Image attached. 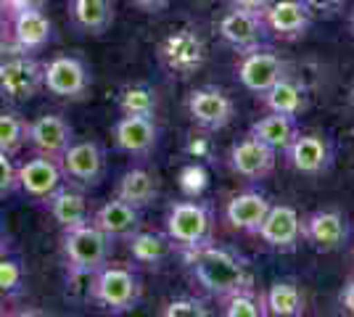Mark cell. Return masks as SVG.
Returning <instances> with one entry per match:
<instances>
[{
	"instance_id": "cell-43",
	"label": "cell",
	"mask_w": 354,
	"mask_h": 317,
	"mask_svg": "<svg viewBox=\"0 0 354 317\" xmlns=\"http://www.w3.org/2000/svg\"><path fill=\"white\" fill-rule=\"evenodd\" d=\"M8 251V233H6V225H3V220H0V257Z\"/></svg>"
},
{
	"instance_id": "cell-33",
	"label": "cell",
	"mask_w": 354,
	"mask_h": 317,
	"mask_svg": "<svg viewBox=\"0 0 354 317\" xmlns=\"http://www.w3.org/2000/svg\"><path fill=\"white\" fill-rule=\"evenodd\" d=\"M177 188L185 198H201L209 188V169L204 162H191L177 172Z\"/></svg>"
},
{
	"instance_id": "cell-20",
	"label": "cell",
	"mask_w": 354,
	"mask_h": 317,
	"mask_svg": "<svg viewBox=\"0 0 354 317\" xmlns=\"http://www.w3.org/2000/svg\"><path fill=\"white\" fill-rule=\"evenodd\" d=\"M262 16L270 35L281 40H299L312 27V11L301 0H272Z\"/></svg>"
},
{
	"instance_id": "cell-5",
	"label": "cell",
	"mask_w": 354,
	"mask_h": 317,
	"mask_svg": "<svg viewBox=\"0 0 354 317\" xmlns=\"http://www.w3.org/2000/svg\"><path fill=\"white\" fill-rule=\"evenodd\" d=\"M93 88V75L90 66L80 56L61 53L43 64V90L66 104L85 101Z\"/></svg>"
},
{
	"instance_id": "cell-31",
	"label": "cell",
	"mask_w": 354,
	"mask_h": 317,
	"mask_svg": "<svg viewBox=\"0 0 354 317\" xmlns=\"http://www.w3.org/2000/svg\"><path fill=\"white\" fill-rule=\"evenodd\" d=\"M220 304H222V315H227V317H265L267 315L265 296L254 286L238 288L233 294L222 296Z\"/></svg>"
},
{
	"instance_id": "cell-14",
	"label": "cell",
	"mask_w": 354,
	"mask_h": 317,
	"mask_svg": "<svg viewBox=\"0 0 354 317\" xmlns=\"http://www.w3.org/2000/svg\"><path fill=\"white\" fill-rule=\"evenodd\" d=\"M301 241L315 251H341L349 241V222L339 209H317L301 220Z\"/></svg>"
},
{
	"instance_id": "cell-22",
	"label": "cell",
	"mask_w": 354,
	"mask_h": 317,
	"mask_svg": "<svg viewBox=\"0 0 354 317\" xmlns=\"http://www.w3.org/2000/svg\"><path fill=\"white\" fill-rule=\"evenodd\" d=\"M270 206H272V201L262 191H241L236 196H230V201L225 204V220L233 230L257 236Z\"/></svg>"
},
{
	"instance_id": "cell-13",
	"label": "cell",
	"mask_w": 354,
	"mask_h": 317,
	"mask_svg": "<svg viewBox=\"0 0 354 317\" xmlns=\"http://www.w3.org/2000/svg\"><path fill=\"white\" fill-rule=\"evenodd\" d=\"M283 156L288 166L299 172V175H307V177H317L325 175L330 166H333V146L325 135L317 133H296V137L283 148Z\"/></svg>"
},
{
	"instance_id": "cell-16",
	"label": "cell",
	"mask_w": 354,
	"mask_h": 317,
	"mask_svg": "<svg viewBox=\"0 0 354 317\" xmlns=\"http://www.w3.org/2000/svg\"><path fill=\"white\" fill-rule=\"evenodd\" d=\"M257 236L267 249L291 254L301 243V217L288 204H272L259 230H257Z\"/></svg>"
},
{
	"instance_id": "cell-9",
	"label": "cell",
	"mask_w": 354,
	"mask_h": 317,
	"mask_svg": "<svg viewBox=\"0 0 354 317\" xmlns=\"http://www.w3.org/2000/svg\"><path fill=\"white\" fill-rule=\"evenodd\" d=\"M185 108H188V117H191L193 124L198 130H204V133H220L236 117L233 98L222 88H214V85L193 88L188 93Z\"/></svg>"
},
{
	"instance_id": "cell-3",
	"label": "cell",
	"mask_w": 354,
	"mask_h": 317,
	"mask_svg": "<svg viewBox=\"0 0 354 317\" xmlns=\"http://www.w3.org/2000/svg\"><path fill=\"white\" fill-rule=\"evenodd\" d=\"M111 251H114V241L93 222L61 230V259L69 275L90 278L106 262H111Z\"/></svg>"
},
{
	"instance_id": "cell-10",
	"label": "cell",
	"mask_w": 354,
	"mask_h": 317,
	"mask_svg": "<svg viewBox=\"0 0 354 317\" xmlns=\"http://www.w3.org/2000/svg\"><path fill=\"white\" fill-rule=\"evenodd\" d=\"M3 21L8 27V46L14 48V53L35 56V53L45 50L48 43L53 40V21L45 14V8L3 16Z\"/></svg>"
},
{
	"instance_id": "cell-26",
	"label": "cell",
	"mask_w": 354,
	"mask_h": 317,
	"mask_svg": "<svg viewBox=\"0 0 354 317\" xmlns=\"http://www.w3.org/2000/svg\"><path fill=\"white\" fill-rule=\"evenodd\" d=\"M127 254L133 257L135 265L140 267H162L164 262L169 259V254L175 251V246L169 241L167 233H156V230H135L133 236L127 238Z\"/></svg>"
},
{
	"instance_id": "cell-2",
	"label": "cell",
	"mask_w": 354,
	"mask_h": 317,
	"mask_svg": "<svg viewBox=\"0 0 354 317\" xmlns=\"http://www.w3.org/2000/svg\"><path fill=\"white\" fill-rule=\"evenodd\" d=\"M88 299L98 309L111 315H124L138 309L143 302V280L130 265H111L106 262L101 270H95L88 278Z\"/></svg>"
},
{
	"instance_id": "cell-30",
	"label": "cell",
	"mask_w": 354,
	"mask_h": 317,
	"mask_svg": "<svg viewBox=\"0 0 354 317\" xmlns=\"http://www.w3.org/2000/svg\"><path fill=\"white\" fill-rule=\"evenodd\" d=\"M117 106L122 117H156L159 93L153 90L151 85L133 82V85H124L117 93Z\"/></svg>"
},
{
	"instance_id": "cell-27",
	"label": "cell",
	"mask_w": 354,
	"mask_h": 317,
	"mask_svg": "<svg viewBox=\"0 0 354 317\" xmlns=\"http://www.w3.org/2000/svg\"><path fill=\"white\" fill-rule=\"evenodd\" d=\"M114 196L133 204L138 209H146L159 198V180L153 172H148L143 166H133V169L119 175Z\"/></svg>"
},
{
	"instance_id": "cell-40",
	"label": "cell",
	"mask_w": 354,
	"mask_h": 317,
	"mask_svg": "<svg viewBox=\"0 0 354 317\" xmlns=\"http://www.w3.org/2000/svg\"><path fill=\"white\" fill-rule=\"evenodd\" d=\"M130 3H133L138 11H143V14H162L172 0H130Z\"/></svg>"
},
{
	"instance_id": "cell-11",
	"label": "cell",
	"mask_w": 354,
	"mask_h": 317,
	"mask_svg": "<svg viewBox=\"0 0 354 317\" xmlns=\"http://www.w3.org/2000/svg\"><path fill=\"white\" fill-rule=\"evenodd\" d=\"M238 82L251 93V95H262L267 93L281 77L288 75V64L272 53L270 48H254L249 53H241V61L236 66Z\"/></svg>"
},
{
	"instance_id": "cell-41",
	"label": "cell",
	"mask_w": 354,
	"mask_h": 317,
	"mask_svg": "<svg viewBox=\"0 0 354 317\" xmlns=\"http://www.w3.org/2000/svg\"><path fill=\"white\" fill-rule=\"evenodd\" d=\"M233 8H243V11H254V14H265L267 6L272 0H227Z\"/></svg>"
},
{
	"instance_id": "cell-1",
	"label": "cell",
	"mask_w": 354,
	"mask_h": 317,
	"mask_svg": "<svg viewBox=\"0 0 354 317\" xmlns=\"http://www.w3.org/2000/svg\"><path fill=\"white\" fill-rule=\"evenodd\" d=\"M180 254L193 283L201 286L214 299H222L238 288L254 286V272L249 262L230 246L209 241L196 249H185Z\"/></svg>"
},
{
	"instance_id": "cell-34",
	"label": "cell",
	"mask_w": 354,
	"mask_h": 317,
	"mask_svg": "<svg viewBox=\"0 0 354 317\" xmlns=\"http://www.w3.org/2000/svg\"><path fill=\"white\" fill-rule=\"evenodd\" d=\"M24 288V270L16 259L0 257V296H16Z\"/></svg>"
},
{
	"instance_id": "cell-38",
	"label": "cell",
	"mask_w": 354,
	"mask_h": 317,
	"mask_svg": "<svg viewBox=\"0 0 354 317\" xmlns=\"http://www.w3.org/2000/svg\"><path fill=\"white\" fill-rule=\"evenodd\" d=\"M48 0H0V16H14L21 11H35V8H45Z\"/></svg>"
},
{
	"instance_id": "cell-8",
	"label": "cell",
	"mask_w": 354,
	"mask_h": 317,
	"mask_svg": "<svg viewBox=\"0 0 354 317\" xmlns=\"http://www.w3.org/2000/svg\"><path fill=\"white\" fill-rule=\"evenodd\" d=\"M59 162L64 182H69L80 191L95 188L106 175V151L95 140H74Z\"/></svg>"
},
{
	"instance_id": "cell-6",
	"label": "cell",
	"mask_w": 354,
	"mask_h": 317,
	"mask_svg": "<svg viewBox=\"0 0 354 317\" xmlns=\"http://www.w3.org/2000/svg\"><path fill=\"white\" fill-rule=\"evenodd\" d=\"M43 90V61L14 53L0 61V101L27 104Z\"/></svg>"
},
{
	"instance_id": "cell-29",
	"label": "cell",
	"mask_w": 354,
	"mask_h": 317,
	"mask_svg": "<svg viewBox=\"0 0 354 317\" xmlns=\"http://www.w3.org/2000/svg\"><path fill=\"white\" fill-rule=\"evenodd\" d=\"M267 315L272 317H301L307 309V299L296 280H275L265 294Z\"/></svg>"
},
{
	"instance_id": "cell-32",
	"label": "cell",
	"mask_w": 354,
	"mask_h": 317,
	"mask_svg": "<svg viewBox=\"0 0 354 317\" xmlns=\"http://www.w3.org/2000/svg\"><path fill=\"white\" fill-rule=\"evenodd\" d=\"M27 146V119L14 108H0V151L16 153Z\"/></svg>"
},
{
	"instance_id": "cell-36",
	"label": "cell",
	"mask_w": 354,
	"mask_h": 317,
	"mask_svg": "<svg viewBox=\"0 0 354 317\" xmlns=\"http://www.w3.org/2000/svg\"><path fill=\"white\" fill-rule=\"evenodd\" d=\"M19 191V164L11 153L0 151V198L11 196Z\"/></svg>"
},
{
	"instance_id": "cell-35",
	"label": "cell",
	"mask_w": 354,
	"mask_h": 317,
	"mask_svg": "<svg viewBox=\"0 0 354 317\" xmlns=\"http://www.w3.org/2000/svg\"><path fill=\"white\" fill-rule=\"evenodd\" d=\"M162 315L164 317H207L209 307L204 299H196V296H177V299L164 304Z\"/></svg>"
},
{
	"instance_id": "cell-24",
	"label": "cell",
	"mask_w": 354,
	"mask_h": 317,
	"mask_svg": "<svg viewBox=\"0 0 354 317\" xmlns=\"http://www.w3.org/2000/svg\"><path fill=\"white\" fill-rule=\"evenodd\" d=\"M69 21L82 35H104L114 24V0H69Z\"/></svg>"
},
{
	"instance_id": "cell-19",
	"label": "cell",
	"mask_w": 354,
	"mask_h": 317,
	"mask_svg": "<svg viewBox=\"0 0 354 317\" xmlns=\"http://www.w3.org/2000/svg\"><path fill=\"white\" fill-rule=\"evenodd\" d=\"M61 185H64V172H61L59 159L32 153V159L19 164V191L32 201L43 204Z\"/></svg>"
},
{
	"instance_id": "cell-45",
	"label": "cell",
	"mask_w": 354,
	"mask_h": 317,
	"mask_svg": "<svg viewBox=\"0 0 354 317\" xmlns=\"http://www.w3.org/2000/svg\"><path fill=\"white\" fill-rule=\"evenodd\" d=\"M349 98H352V104H354V85H352V95H349Z\"/></svg>"
},
{
	"instance_id": "cell-21",
	"label": "cell",
	"mask_w": 354,
	"mask_h": 317,
	"mask_svg": "<svg viewBox=\"0 0 354 317\" xmlns=\"http://www.w3.org/2000/svg\"><path fill=\"white\" fill-rule=\"evenodd\" d=\"M90 222L95 227H101L111 241H127L135 230L143 227V217H140V209L122 201V198H111L101 204L98 209L90 214Z\"/></svg>"
},
{
	"instance_id": "cell-7",
	"label": "cell",
	"mask_w": 354,
	"mask_h": 317,
	"mask_svg": "<svg viewBox=\"0 0 354 317\" xmlns=\"http://www.w3.org/2000/svg\"><path fill=\"white\" fill-rule=\"evenodd\" d=\"M156 53H159L164 69L177 77L196 75L207 64V43L193 27H180V30L169 32L159 43Z\"/></svg>"
},
{
	"instance_id": "cell-23",
	"label": "cell",
	"mask_w": 354,
	"mask_h": 317,
	"mask_svg": "<svg viewBox=\"0 0 354 317\" xmlns=\"http://www.w3.org/2000/svg\"><path fill=\"white\" fill-rule=\"evenodd\" d=\"M43 204L61 230H69V227H77L82 225V222H90V214H93L88 198H85V191L74 188L69 182H64L61 188H56Z\"/></svg>"
},
{
	"instance_id": "cell-12",
	"label": "cell",
	"mask_w": 354,
	"mask_h": 317,
	"mask_svg": "<svg viewBox=\"0 0 354 317\" xmlns=\"http://www.w3.org/2000/svg\"><path fill=\"white\" fill-rule=\"evenodd\" d=\"M222 43L230 46L236 53H249L254 48H265L270 30L265 24V16L254 14V11H243V8H233L225 11L217 24Z\"/></svg>"
},
{
	"instance_id": "cell-17",
	"label": "cell",
	"mask_w": 354,
	"mask_h": 317,
	"mask_svg": "<svg viewBox=\"0 0 354 317\" xmlns=\"http://www.w3.org/2000/svg\"><path fill=\"white\" fill-rule=\"evenodd\" d=\"M74 143V127L61 114H43L27 122V146L32 153L61 159L64 151Z\"/></svg>"
},
{
	"instance_id": "cell-25",
	"label": "cell",
	"mask_w": 354,
	"mask_h": 317,
	"mask_svg": "<svg viewBox=\"0 0 354 317\" xmlns=\"http://www.w3.org/2000/svg\"><path fill=\"white\" fill-rule=\"evenodd\" d=\"M262 104H265L267 111H275V114H286V117H301L310 106V95H307V88L294 79L291 75L281 77L272 88L267 93L259 95Z\"/></svg>"
},
{
	"instance_id": "cell-37",
	"label": "cell",
	"mask_w": 354,
	"mask_h": 317,
	"mask_svg": "<svg viewBox=\"0 0 354 317\" xmlns=\"http://www.w3.org/2000/svg\"><path fill=\"white\" fill-rule=\"evenodd\" d=\"M185 153H188L191 159H196V162H201V159H209V156H212V140L204 135V130H201L198 135L191 133V135L185 137Z\"/></svg>"
},
{
	"instance_id": "cell-18",
	"label": "cell",
	"mask_w": 354,
	"mask_h": 317,
	"mask_svg": "<svg viewBox=\"0 0 354 317\" xmlns=\"http://www.w3.org/2000/svg\"><path fill=\"white\" fill-rule=\"evenodd\" d=\"M227 162H230V169L236 172L238 177H243V180H265L275 169L278 151L265 146L254 135H243L230 146Z\"/></svg>"
},
{
	"instance_id": "cell-28",
	"label": "cell",
	"mask_w": 354,
	"mask_h": 317,
	"mask_svg": "<svg viewBox=\"0 0 354 317\" xmlns=\"http://www.w3.org/2000/svg\"><path fill=\"white\" fill-rule=\"evenodd\" d=\"M299 133V124H296L294 117H286V114H275V111H267L265 117L251 124L249 135H254L257 140H262L265 146L275 148V151H283L291 140Z\"/></svg>"
},
{
	"instance_id": "cell-39",
	"label": "cell",
	"mask_w": 354,
	"mask_h": 317,
	"mask_svg": "<svg viewBox=\"0 0 354 317\" xmlns=\"http://www.w3.org/2000/svg\"><path fill=\"white\" fill-rule=\"evenodd\" d=\"M312 14H320V16H336L344 11L346 0H301Z\"/></svg>"
},
{
	"instance_id": "cell-42",
	"label": "cell",
	"mask_w": 354,
	"mask_h": 317,
	"mask_svg": "<svg viewBox=\"0 0 354 317\" xmlns=\"http://www.w3.org/2000/svg\"><path fill=\"white\" fill-rule=\"evenodd\" d=\"M339 304L344 312L354 315V278L346 280V286H344V291H341V296H339Z\"/></svg>"
},
{
	"instance_id": "cell-15",
	"label": "cell",
	"mask_w": 354,
	"mask_h": 317,
	"mask_svg": "<svg viewBox=\"0 0 354 317\" xmlns=\"http://www.w3.org/2000/svg\"><path fill=\"white\" fill-rule=\"evenodd\" d=\"M159 137H162V130L156 117H119L117 124L111 127L114 148L133 159L151 156L159 146Z\"/></svg>"
},
{
	"instance_id": "cell-4",
	"label": "cell",
	"mask_w": 354,
	"mask_h": 317,
	"mask_svg": "<svg viewBox=\"0 0 354 317\" xmlns=\"http://www.w3.org/2000/svg\"><path fill=\"white\" fill-rule=\"evenodd\" d=\"M164 233L169 236V241L177 251L214 241V209H212V204L201 201V198L175 201L167 211Z\"/></svg>"
},
{
	"instance_id": "cell-44",
	"label": "cell",
	"mask_w": 354,
	"mask_h": 317,
	"mask_svg": "<svg viewBox=\"0 0 354 317\" xmlns=\"http://www.w3.org/2000/svg\"><path fill=\"white\" fill-rule=\"evenodd\" d=\"M349 32L354 35V8L349 11Z\"/></svg>"
}]
</instances>
